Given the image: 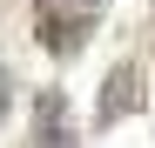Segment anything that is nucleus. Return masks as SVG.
Masks as SVG:
<instances>
[{
    "label": "nucleus",
    "mask_w": 155,
    "mask_h": 148,
    "mask_svg": "<svg viewBox=\"0 0 155 148\" xmlns=\"http://www.w3.org/2000/svg\"><path fill=\"white\" fill-rule=\"evenodd\" d=\"M61 7H101V0H61Z\"/></svg>",
    "instance_id": "nucleus-4"
},
{
    "label": "nucleus",
    "mask_w": 155,
    "mask_h": 148,
    "mask_svg": "<svg viewBox=\"0 0 155 148\" xmlns=\"http://www.w3.org/2000/svg\"><path fill=\"white\" fill-rule=\"evenodd\" d=\"M88 14H94V7H61V0H41L34 27H41V40L54 47V54H74V47H81V34H88Z\"/></svg>",
    "instance_id": "nucleus-2"
},
{
    "label": "nucleus",
    "mask_w": 155,
    "mask_h": 148,
    "mask_svg": "<svg viewBox=\"0 0 155 148\" xmlns=\"http://www.w3.org/2000/svg\"><path fill=\"white\" fill-rule=\"evenodd\" d=\"M135 108H142V67L121 61L108 74V88H101V101H94V128H115V121H128Z\"/></svg>",
    "instance_id": "nucleus-1"
},
{
    "label": "nucleus",
    "mask_w": 155,
    "mask_h": 148,
    "mask_svg": "<svg viewBox=\"0 0 155 148\" xmlns=\"http://www.w3.org/2000/svg\"><path fill=\"white\" fill-rule=\"evenodd\" d=\"M34 148H81V141H74V121H68L61 88H41V94H34Z\"/></svg>",
    "instance_id": "nucleus-3"
}]
</instances>
